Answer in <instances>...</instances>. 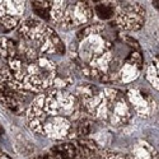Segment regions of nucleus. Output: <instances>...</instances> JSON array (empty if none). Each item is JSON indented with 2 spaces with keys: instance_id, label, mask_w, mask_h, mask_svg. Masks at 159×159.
Instances as JSON below:
<instances>
[{
  "instance_id": "4468645a",
  "label": "nucleus",
  "mask_w": 159,
  "mask_h": 159,
  "mask_svg": "<svg viewBox=\"0 0 159 159\" xmlns=\"http://www.w3.org/2000/svg\"><path fill=\"white\" fill-rule=\"evenodd\" d=\"M87 159H131V158L127 154H121V153L112 152V150L99 149L94 154H92L90 157H88Z\"/></svg>"
},
{
  "instance_id": "39448f33",
  "label": "nucleus",
  "mask_w": 159,
  "mask_h": 159,
  "mask_svg": "<svg viewBox=\"0 0 159 159\" xmlns=\"http://www.w3.org/2000/svg\"><path fill=\"white\" fill-rule=\"evenodd\" d=\"M94 17L92 2H50L47 22L61 30L85 27Z\"/></svg>"
},
{
  "instance_id": "f257e3e1",
  "label": "nucleus",
  "mask_w": 159,
  "mask_h": 159,
  "mask_svg": "<svg viewBox=\"0 0 159 159\" xmlns=\"http://www.w3.org/2000/svg\"><path fill=\"white\" fill-rule=\"evenodd\" d=\"M73 82L65 43L47 23L30 18L0 36V84L25 94L66 89Z\"/></svg>"
},
{
  "instance_id": "9b49d317",
  "label": "nucleus",
  "mask_w": 159,
  "mask_h": 159,
  "mask_svg": "<svg viewBox=\"0 0 159 159\" xmlns=\"http://www.w3.org/2000/svg\"><path fill=\"white\" fill-rule=\"evenodd\" d=\"M131 159H159V153L145 141L136 144L130 155Z\"/></svg>"
},
{
  "instance_id": "0eeeda50",
  "label": "nucleus",
  "mask_w": 159,
  "mask_h": 159,
  "mask_svg": "<svg viewBox=\"0 0 159 159\" xmlns=\"http://www.w3.org/2000/svg\"><path fill=\"white\" fill-rule=\"evenodd\" d=\"M147 9L136 2H117L113 9L112 22L122 32H135L144 27Z\"/></svg>"
},
{
  "instance_id": "dca6fc26",
  "label": "nucleus",
  "mask_w": 159,
  "mask_h": 159,
  "mask_svg": "<svg viewBox=\"0 0 159 159\" xmlns=\"http://www.w3.org/2000/svg\"><path fill=\"white\" fill-rule=\"evenodd\" d=\"M0 159H11L5 152H3L2 149H0Z\"/></svg>"
},
{
  "instance_id": "423d86ee",
  "label": "nucleus",
  "mask_w": 159,
  "mask_h": 159,
  "mask_svg": "<svg viewBox=\"0 0 159 159\" xmlns=\"http://www.w3.org/2000/svg\"><path fill=\"white\" fill-rule=\"evenodd\" d=\"M99 149L93 139H76L57 144L34 159H87Z\"/></svg>"
},
{
  "instance_id": "2eb2a0df",
  "label": "nucleus",
  "mask_w": 159,
  "mask_h": 159,
  "mask_svg": "<svg viewBox=\"0 0 159 159\" xmlns=\"http://www.w3.org/2000/svg\"><path fill=\"white\" fill-rule=\"evenodd\" d=\"M31 7L36 16H38L41 19L47 22L48 18V10H50V2H32Z\"/></svg>"
},
{
  "instance_id": "f03ea898",
  "label": "nucleus",
  "mask_w": 159,
  "mask_h": 159,
  "mask_svg": "<svg viewBox=\"0 0 159 159\" xmlns=\"http://www.w3.org/2000/svg\"><path fill=\"white\" fill-rule=\"evenodd\" d=\"M69 59L84 76L101 84H130L144 69L139 42L112 22L89 23L79 30Z\"/></svg>"
},
{
  "instance_id": "ddd939ff",
  "label": "nucleus",
  "mask_w": 159,
  "mask_h": 159,
  "mask_svg": "<svg viewBox=\"0 0 159 159\" xmlns=\"http://www.w3.org/2000/svg\"><path fill=\"white\" fill-rule=\"evenodd\" d=\"M145 78L152 84V87L159 92V55L155 56L148 65Z\"/></svg>"
},
{
  "instance_id": "f3484780",
  "label": "nucleus",
  "mask_w": 159,
  "mask_h": 159,
  "mask_svg": "<svg viewBox=\"0 0 159 159\" xmlns=\"http://www.w3.org/2000/svg\"><path fill=\"white\" fill-rule=\"evenodd\" d=\"M153 4H154V7H155V8L159 10V2H153Z\"/></svg>"
},
{
  "instance_id": "7ed1b4c3",
  "label": "nucleus",
  "mask_w": 159,
  "mask_h": 159,
  "mask_svg": "<svg viewBox=\"0 0 159 159\" xmlns=\"http://www.w3.org/2000/svg\"><path fill=\"white\" fill-rule=\"evenodd\" d=\"M25 116L34 134L61 141L89 139L98 125L83 111L76 96L66 89L38 94L28 106Z\"/></svg>"
},
{
  "instance_id": "f8f14e48",
  "label": "nucleus",
  "mask_w": 159,
  "mask_h": 159,
  "mask_svg": "<svg viewBox=\"0 0 159 159\" xmlns=\"http://www.w3.org/2000/svg\"><path fill=\"white\" fill-rule=\"evenodd\" d=\"M96 4H93V10L94 14H97L102 20H112L113 18V9H115V4L110 3V2H93Z\"/></svg>"
},
{
  "instance_id": "20e7f679",
  "label": "nucleus",
  "mask_w": 159,
  "mask_h": 159,
  "mask_svg": "<svg viewBox=\"0 0 159 159\" xmlns=\"http://www.w3.org/2000/svg\"><path fill=\"white\" fill-rule=\"evenodd\" d=\"M74 94L83 111L97 124L120 129L134 116L126 93L115 87L84 83L76 87Z\"/></svg>"
},
{
  "instance_id": "6e6552de",
  "label": "nucleus",
  "mask_w": 159,
  "mask_h": 159,
  "mask_svg": "<svg viewBox=\"0 0 159 159\" xmlns=\"http://www.w3.org/2000/svg\"><path fill=\"white\" fill-rule=\"evenodd\" d=\"M24 9V2H0V33H8L18 28Z\"/></svg>"
},
{
  "instance_id": "9d476101",
  "label": "nucleus",
  "mask_w": 159,
  "mask_h": 159,
  "mask_svg": "<svg viewBox=\"0 0 159 159\" xmlns=\"http://www.w3.org/2000/svg\"><path fill=\"white\" fill-rule=\"evenodd\" d=\"M126 96L130 101V104L132 106L134 112H138L141 116L150 115L154 107V102H153V98L147 92H144L140 88H134V89H130L126 93Z\"/></svg>"
},
{
  "instance_id": "1a4fd4ad",
  "label": "nucleus",
  "mask_w": 159,
  "mask_h": 159,
  "mask_svg": "<svg viewBox=\"0 0 159 159\" xmlns=\"http://www.w3.org/2000/svg\"><path fill=\"white\" fill-rule=\"evenodd\" d=\"M0 102L16 113H25L32 101L28 99V94L16 92L8 87L0 84Z\"/></svg>"
}]
</instances>
